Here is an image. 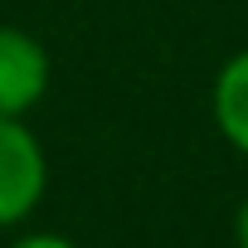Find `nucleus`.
Returning <instances> with one entry per match:
<instances>
[{"label": "nucleus", "instance_id": "f257e3e1", "mask_svg": "<svg viewBox=\"0 0 248 248\" xmlns=\"http://www.w3.org/2000/svg\"><path fill=\"white\" fill-rule=\"evenodd\" d=\"M49 195V151L30 117H0V233L25 229Z\"/></svg>", "mask_w": 248, "mask_h": 248}, {"label": "nucleus", "instance_id": "f03ea898", "mask_svg": "<svg viewBox=\"0 0 248 248\" xmlns=\"http://www.w3.org/2000/svg\"><path fill=\"white\" fill-rule=\"evenodd\" d=\"M54 83V59L39 34L0 20V117H30Z\"/></svg>", "mask_w": 248, "mask_h": 248}, {"label": "nucleus", "instance_id": "7ed1b4c3", "mask_svg": "<svg viewBox=\"0 0 248 248\" xmlns=\"http://www.w3.org/2000/svg\"><path fill=\"white\" fill-rule=\"evenodd\" d=\"M209 117L229 151L248 161V44L233 49L209 83Z\"/></svg>", "mask_w": 248, "mask_h": 248}, {"label": "nucleus", "instance_id": "20e7f679", "mask_svg": "<svg viewBox=\"0 0 248 248\" xmlns=\"http://www.w3.org/2000/svg\"><path fill=\"white\" fill-rule=\"evenodd\" d=\"M5 248H78L68 233H54V229H30V233H15Z\"/></svg>", "mask_w": 248, "mask_h": 248}, {"label": "nucleus", "instance_id": "39448f33", "mask_svg": "<svg viewBox=\"0 0 248 248\" xmlns=\"http://www.w3.org/2000/svg\"><path fill=\"white\" fill-rule=\"evenodd\" d=\"M233 243L238 248H248V195L238 200V209H233Z\"/></svg>", "mask_w": 248, "mask_h": 248}]
</instances>
